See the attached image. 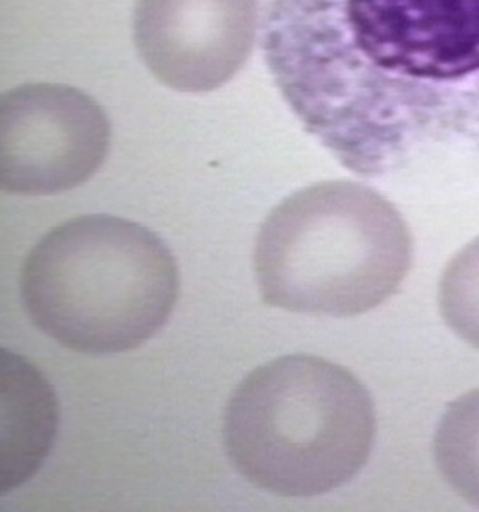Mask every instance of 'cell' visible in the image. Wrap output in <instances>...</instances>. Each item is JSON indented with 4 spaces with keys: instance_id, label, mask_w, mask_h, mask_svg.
<instances>
[{
    "instance_id": "6da1fadb",
    "label": "cell",
    "mask_w": 479,
    "mask_h": 512,
    "mask_svg": "<svg viewBox=\"0 0 479 512\" xmlns=\"http://www.w3.org/2000/svg\"><path fill=\"white\" fill-rule=\"evenodd\" d=\"M260 30L276 88L343 168L479 153V0H267Z\"/></svg>"
},
{
    "instance_id": "7a4b0ae2",
    "label": "cell",
    "mask_w": 479,
    "mask_h": 512,
    "mask_svg": "<svg viewBox=\"0 0 479 512\" xmlns=\"http://www.w3.org/2000/svg\"><path fill=\"white\" fill-rule=\"evenodd\" d=\"M178 291L169 247L147 227L109 215L51 229L20 276L33 324L82 355H118L146 344L166 325Z\"/></svg>"
},
{
    "instance_id": "3957f363",
    "label": "cell",
    "mask_w": 479,
    "mask_h": 512,
    "mask_svg": "<svg viewBox=\"0 0 479 512\" xmlns=\"http://www.w3.org/2000/svg\"><path fill=\"white\" fill-rule=\"evenodd\" d=\"M412 235L378 191L351 180L294 191L267 215L253 267L265 306L349 318L382 306L409 275Z\"/></svg>"
},
{
    "instance_id": "277c9868",
    "label": "cell",
    "mask_w": 479,
    "mask_h": 512,
    "mask_svg": "<svg viewBox=\"0 0 479 512\" xmlns=\"http://www.w3.org/2000/svg\"><path fill=\"white\" fill-rule=\"evenodd\" d=\"M371 394L342 365L291 355L256 367L225 407L227 456L256 487L287 498L331 493L369 460Z\"/></svg>"
},
{
    "instance_id": "5b68a950",
    "label": "cell",
    "mask_w": 479,
    "mask_h": 512,
    "mask_svg": "<svg viewBox=\"0 0 479 512\" xmlns=\"http://www.w3.org/2000/svg\"><path fill=\"white\" fill-rule=\"evenodd\" d=\"M106 111L80 89L24 84L2 95L0 180L11 195L46 197L79 188L108 157Z\"/></svg>"
},
{
    "instance_id": "8992f818",
    "label": "cell",
    "mask_w": 479,
    "mask_h": 512,
    "mask_svg": "<svg viewBox=\"0 0 479 512\" xmlns=\"http://www.w3.org/2000/svg\"><path fill=\"white\" fill-rule=\"evenodd\" d=\"M258 0H137L133 42L149 73L180 93H209L255 50Z\"/></svg>"
},
{
    "instance_id": "52a82bcc",
    "label": "cell",
    "mask_w": 479,
    "mask_h": 512,
    "mask_svg": "<svg viewBox=\"0 0 479 512\" xmlns=\"http://www.w3.org/2000/svg\"><path fill=\"white\" fill-rule=\"evenodd\" d=\"M432 447L443 480L479 509V389L463 394L447 407Z\"/></svg>"
},
{
    "instance_id": "ba28073f",
    "label": "cell",
    "mask_w": 479,
    "mask_h": 512,
    "mask_svg": "<svg viewBox=\"0 0 479 512\" xmlns=\"http://www.w3.org/2000/svg\"><path fill=\"white\" fill-rule=\"evenodd\" d=\"M438 306L450 331L479 351V237L445 267L438 287Z\"/></svg>"
}]
</instances>
